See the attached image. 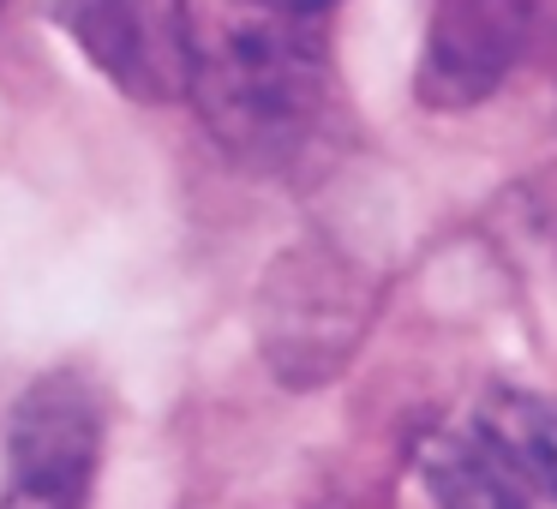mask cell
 <instances>
[{
  "instance_id": "obj_4",
  "label": "cell",
  "mask_w": 557,
  "mask_h": 509,
  "mask_svg": "<svg viewBox=\"0 0 557 509\" xmlns=\"http://www.w3.org/2000/svg\"><path fill=\"white\" fill-rule=\"evenodd\" d=\"M545 25H552V0H437L413 73L420 102L437 114L480 109L540 49Z\"/></svg>"
},
{
  "instance_id": "obj_1",
  "label": "cell",
  "mask_w": 557,
  "mask_h": 509,
  "mask_svg": "<svg viewBox=\"0 0 557 509\" xmlns=\"http://www.w3.org/2000/svg\"><path fill=\"white\" fill-rule=\"evenodd\" d=\"M205 133L246 169H288L306 157L330 109V42L318 18H288L222 0L216 18H193V73Z\"/></svg>"
},
{
  "instance_id": "obj_3",
  "label": "cell",
  "mask_w": 557,
  "mask_h": 509,
  "mask_svg": "<svg viewBox=\"0 0 557 509\" xmlns=\"http://www.w3.org/2000/svg\"><path fill=\"white\" fill-rule=\"evenodd\" d=\"M102 456V401L78 372H49L7 420L0 509H85Z\"/></svg>"
},
{
  "instance_id": "obj_5",
  "label": "cell",
  "mask_w": 557,
  "mask_h": 509,
  "mask_svg": "<svg viewBox=\"0 0 557 509\" xmlns=\"http://www.w3.org/2000/svg\"><path fill=\"white\" fill-rule=\"evenodd\" d=\"M61 25L109 85L133 102H181L193 73V7L186 0H61Z\"/></svg>"
},
{
  "instance_id": "obj_2",
  "label": "cell",
  "mask_w": 557,
  "mask_h": 509,
  "mask_svg": "<svg viewBox=\"0 0 557 509\" xmlns=\"http://www.w3.org/2000/svg\"><path fill=\"white\" fill-rule=\"evenodd\" d=\"M366 318H372V288L360 282V270H348L336 252L300 246L270 270L258 300L264 360L276 365L282 384L312 389L348 365L366 336Z\"/></svg>"
},
{
  "instance_id": "obj_7",
  "label": "cell",
  "mask_w": 557,
  "mask_h": 509,
  "mask_svg": "<svg viewBox=\"0 0 557 509\" xmlns=\"http://www.w3.org/2000/svg\"><path fill=\"white\" fill-rule=\"evenodd\" d=\"M480 425L497 437L516 473L528 480V492H545L557 504V401L528 396V389H497L485 401Z\"/></svg>"
},
{
  "instance_id": "obj_8",
  "label": "cell",
  "mask_w": 557,
  "mask_h": 509,
  "mask_svg": "<svg viewBox=\"0 0 557 509\" xmlns=\"http://www.w3.org/2000/svg\"><path fill=\"white\" fill-rule=\"evenodd\" d=\"M252 7H270V13H288V18H318L324 25L342 0H252Z\"/></svg>"
},
{
  "instance_id": "obj_9",
  "label": "cell",
  "mask_w": 557,
  "mask_h": 509,
  "mask_svg": "<svg viewBox=\"0 0 557 509\" xmlns=\"http://www.w3.org/2000/svg\"><path fill=\"white\" fill-rule=\"evenodd\" d=\"M0 7H7V0H0Z\"/></svg>"
},
{
  "instance_id": "obj_6",
  "label": "cell",
  "mask_w": 557,
  "mask_h": 509,
  "mask_svg": "<svg viewBox=\"0 0 557 509\" xmlns=\"http://www.w3.org/2000/svg\"><path fill=\"white\" fill-rule=\"evenodd\" d=\"M420 480L444 509H533L528 504V480L516 473V461L497 449V437L485 432L480 420L425 432Z\"/></svg>"
}]
</instances>
